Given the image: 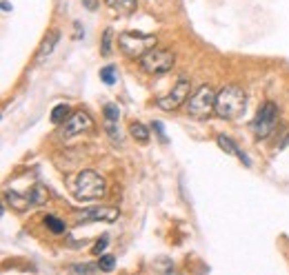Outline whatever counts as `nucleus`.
<instances>
[{"label":"nucleus","mask_w":289,"mask_h":275,"mask_svg":"<svg viewBox=\"0 0 289 275\" xmlns=\"http://www.w3.org/2000/svg\"><path fill=\"white\" fill-rule=\"evenodd\" d=\"M107 246H109V238H107V235H103V238H98L96 240V244H93V255H103V251L105 249H107Z\"/></svg>","instance_id":"nucleus-21"},{"label":"nucleus","mask_w":289,"mask_h":275,"mask_svg":"<svg viewBox=\"0 0 289 275\" xmlns=\"http://www.w3.org/2000/svg\"><path fill=\"white\" fill-rule=\"evenodd\" d=\"M44 227H47L52 233H56V235H60V233L67 231V224L60 220V217H56V215H47V217H44Z\"/></svg>","instance_id":"nucleus-14"},{"label":"nucleus","mask_w":289,"mask_h":275,"mask_svg":"<svg viewBox=\"0 0 289 275\" xmlns=\"http://www.w3.org/2000/svg\"><path fill=\"white\" fill-rule=\"evenodd\" d=\"M118 47L129 58H142L149 49L156 47V36L140 33V31H125L118 36Z\"/></svg>","instance_id":"nucleus-3"},{"label":"nucleus","mask_w":289,"mask_h":275,"mask_svg":"<svg viewBox=\"0 0 289 275\" xmlns=\"http://www.w3.org/2000/svg\"><path fill=\"white\" fill-rule=\"evenodd\" d=\"M5 198H7V202H11V206H14V209H18V211H25V209H29V206L33 204L31 195H18L16 191H7V193H5Z\"/></svg>","instance_id":"nucleus-10"},{"label":"nucleus","mask_w":289,"mask_h":275,"mask_svg":"<svg viewBox=\"0 0 289 275\" xmlns=\"http://www.w3.org/2000/svg\"><path fill=\"white\" fill-rule=\"evenodd\" d=\"M245 106H247V95L236 85H227L216 95V114L222 120H236L238 116L245 114Z\"/></svg>","instance_id":"nucleus-1"},{"label":"nucleus","mask_w":289,"mask_h":275,"mask_svg":"<svg viewBox=\"0 0 289 275\" xmlns=\"http://www.w3.org/2000/svg\"><path fill=\"white\" fill-rule=\"evenodd\" d=\"M93 127V120L91 116L87 114V111H78V114H74L69 118V120L63 125V131H60V136L63 138H71V136H78V133L87 131V129Z\"/></svg>","instance_id":"nucleus-9"},{"label":"nucleus","mask_w":289,"mask_h":275,"mask_svg":"<svg viewBox=\"0 0 289 275\" xmlns=\"http://www.w3.org/2000/svg\"><path fill=\"white\" fill-rule=\"evenodd\" d=\"M100 80L105 82V85H114L118 78H116V67L114 65H109V67H103L100 69Z\"/></svg>","instance_id":"nucleus-17"},{"label":"nucleus","mask_w":289,"mask_h":275,"mask_svg":"<svg viewBox=\"0 0 289 275\" xmlns=\"http://www.w3.org/2000/svg\"><path fill=\"white\" fill-rule=\"evenodd\" d=\"M120 215V211L116 206H91L78 213L80 222H116Z\"/></svg>","instance_id":"nucleus-8"},{"label":"nucleus","mask_w":289,"mask_h":275,"mask_svg":"<svg viewBox=\"0 0 289 275\" xmlns=\"http://www.w3.org/2000/svg\"><path fill=\"white\" fill-rule=\"evenodd\" d=\"M174 53L167 51V49H149L147 53L140 58V67L142 71H147V74L152 76H163L167 71H171V67H174Z\"/></svg>","instance_id":"nucleus-4"},{"label":"nucleus","mask_w":289,"mask_h":275,"mask_svg":"<svg viewBox=\"0 0 289 275\" xmlns=\"http://www.w3.org/2000/svg\"><path fill=\"white\" fill-rule=\"evenodd\" d=\"M58 38H60V33L58 31H49V36L42 40L40 44V49H38V56H36V60H42L44 56H49L54 51V47H56V42H58Z\"/></svg>","instance_id":"nucleus-11"},{"label":"nucleus","mask_w":289,"mask_h":275,"mask_svg":"<svg viewBox=\"0 0 289 275\" xmlns=\"http://www.w3.org/2000/svg\"><path fill=\"white\" fill-rule=\"evenodd\" d=\"M111 29H105V36H103V47H100V53L103 56H109L111 53Z\"/></svg>","instance_id":"nucleus-20"},{"label":"nucleus","mask_w":289,"mask_h":275,"mask_svg":"<svg viewBox=\"0 0 289 275\" xmlns=\"http://www.w3.org/2000/svg\"><path fill=\"white\" fill-rule=\"evenodd\" d=\"M276 122H278V106L274 102H265L263 106L258 109L254 122H252V131L256 133V138H267L269 133H274L276 129Z\"/></svg>","instance_id":"nucleus-6"},{"label":"nucleus","mask_w":289,"mask_h":275,"mask_svg":"<svg viewBox=\"0 0 289 275\" xmlns=\"http://www.w3.org/2000/svg\"><path fill=\"white\" fill-rule=\"evenodd\" d=\"M82 3H85L89 9H96L98 7V0H82Z\"/></svg>","instance_id":"nucleus-24"},{"label":"nucleus","mask_w":289,"mask_h":275,"mask_svg":"<svg viewBox=\"0 0 289 275\" xmlns=\"http://www.w3.org/2000/svg\"><path fill=\"white\" fill-rule=\"evenodd\" d=\"M107 5L118 14H131L136 9V0H107Z\"/></svg>","instance_id":"nucleus-12"},{"label":"nucleus","mask_w":289,"mask_h":275,"mask_svg":"<svg viewBox=\"0 0 289 275\" xmlns=\"http://www.w3.org/2000/svg\"><path fill=\"white\" fill-rule=\"evenodd\" d=\"M98 264H76V266H71V271H76V273H91V271H96Z\"/></svg>","instance_id":"nucleus-22"},{"label":"nucleus","mask_w":289,"mask_h":275,"mask_svg":"<svg viewBox=\"0 0 289 275\" xmlns=\"http://www.w3.org/2000/svg\"><path fill=\"white\" fill-rule=\"evenodd\" d=\"M154 131H156V136L160 138V142H167V136H165V127H163V122L156 120V122H154Z\"/></svg>","instance_id":"nucleus-23"},{"label":"nucleus","mask_w":289,"mask_h":275,"mask_svg":"<svg viewBox=\"0 0 289 275\" xmlns=\"http://www.w3.org/2000/svg\"><path fill=\"white\" fill-rule=\"evenodd\" d=\"M103 114H105V120H107V125H116L118 122V118H120V109H118V104H105V109H103Z\"/></svg>","instance_id":"nucleus-16"},{"label":"nucleus","mask_w":289,"mask_h":275,"mask_svg":"<svg viewBox=\"0 0 289 275\" xmlns=\"http://www.w3.org/2000/svg\"><path fill=\"white\" fill-rule=\"evenodd\" d=\"M114 266H116V257L114 255H100L98 257V268L100 271H105V273H109V271H114Z\"/></svg>","instance_id":"nucleus-18"},{"label":"nucleus","mask_w":289,"mask_h":275,"mask_svg":"<svg viewBox=\"0 0 289 275\" xmlns=\"http://www.w3.org/2000/svg\"><path fill=\"white\" fill-rule=\"evenodd\" d=\"M69 106L67 104H56L52 109V122L54 125H65L67 120H69Z\"/></svg>","instance_id":"nucleus-13"},{"label":"nucleus","mask_w":289,"mask_h":275,"mask_svg":"<svg viewBox=\"0 0 289 275\" xmlns=\"http://www.w3.org/2000/svg\"><path fill=\"white\" fill-rule=\"evenodd\" d=\"M189 91H191V87H189L187 78H178V82L174 85V89H171L165 98L158 100V106L163 111H174V109H178V106L185 102V100H189Z\"/></svg>","instance_id":"nucleus-7"},{"label":"nucleus","mask_w":289,"mask_h":275,"mask_svg":"<svg viewBox=\"0 0 289 275\" xmlns=\"http://www.w3.org/2000/svg\"><path fill=\"white\" fill-rule=\"evenodd\" d=\"M129 133L133 136V140H138V142H142V144L149 142V131L140 125V122H131V125H129Z\"/></svg>","instance_id":"nucleus-15"},{"label":"nucleus","mask_w":289,"mask_h":275,"mask_svg":"<svg viewBox=\"0 0 289 275\" xmlns=\"http://www.w3.org/2000/svg\"><path fill=\"white\" fill-rule=\"evenodd\" d=\"M187 111L196 120H205L211 111H216V93L211 91V87H200L194 95H189L187 100Z\"/></svg>","instance_id":"nucleus-5"},{"label":"nucleus","mask_w":289,"mask_h":275,"mask_svg":"<svg viewBox=\"0 0 289 275\" xmlns=\"http://www.w3.org/2000/svg\"><path fill=\"white\" fill-rule=\"evenodd\" d=\"M74 193L78 200H100L107 193V182L96 171H80L74 184Z\"/></svg>","instance_id":"nucleus-2"},{"label":"nucleus","mask_w":289,"mask_h":275,"mask_svg":"<svg viewBox=\"0 0 289 275\" xmlns=\"http://www.w3.org/2000/svg\"><path fill=\"white\" fill-rule=\"evenodd\" d=\"M216 142H218V147H220V149H225L227 153H238V151H240V149H238L236 144H233L227 136H218V138H216Z\"/></svg>","instance_id":"nucleus-19"}]
</instances>
